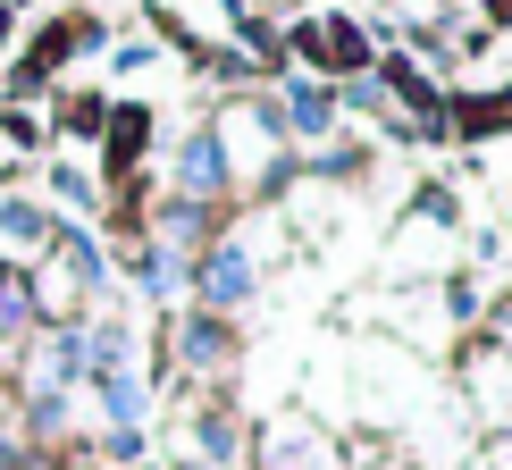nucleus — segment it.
I'll return each mask as SVG.
<instances>
[{"instance_id":"f03ea898","label":"nucleus","mask_w":512,"mask_h":470,"mask_svg":"<svg viewBox=\"0 0 512 470\" xmlns=\"http://www.w3.org/2000/svg\"><path fill=\"white\" fill-rule=\"evenodd\" d=\"M143 126H152L143 110H118V118H110V168H135V152H143Z\"/></svg>"},{"instance_id":"7ed1b4c3","label":"nucleus","mask_w":512,"mask_h":470,"mask_svg":"<svg viewBox=\"0 0 512 470\" xmlns=\"http://www.w3.org/2000/svg\"><path fill=\"white\" fill-rule=\"evenodd\" d=\"M487 9H496V17H512V0H487Z\"/></svg>"},{"instance_id":"f257e3e1","label":"nucleus","mask_w":512,"mask_h":470,"mask_svg":"<svg viewBox=\"0 0 512 470\" xmlns=\"http://www.w3.org/2000/svg\"><path fill=\"white\" fill-rule=\"evenodd\" d=\"M454 126H462V135H496V126H512V93H496V101H462Z\"/></svg>"}]
</instances>
